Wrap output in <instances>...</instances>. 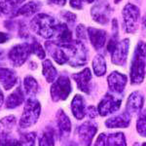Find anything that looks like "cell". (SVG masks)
Segmentation results:
<instances>
[{"label": "cell", "mask_w": 146, "mask_h": 146, "mask_svg": "<svg viewBox=\"0 0 146 146\" xmlns=\"http://www.w3.org/2000/svg\"><path fill=\"white\" fill-rule=\"evenodd\" d=\"M145 60H146V43L140 41L137 44L135 53L131 65V84H140L145 77Z\"/></svg>", "instance_id": "1"}, {"label": "cell", "mask_w": 146, "mask_h": 146, "mask_svg": "<svg viewBox=\"0 0 146 146\" xmlns=\"http://www.w3.org/2000/svg\"><path fill=\"white\" fill-rule=\"evenodd\" d=\"M56 21L53 17L46 14L35 16L30 22V28L34 33L46 39H52L55 34Z\"/></svg>", "instance_id": "2"}, {"label": "cell", "mask_w": 146, "mask_h": 146, "mask_svg": "<svg viewBox=\"0 0 146 146\" xmlns=\"http://www.w3.org/2000/svg\"><path fill=\"white\" fill-rule=\"evenodd\" d=\"M41 114V104L36 98H28L25 100L23 114L19 125L22 129H28L35 125Z\"/></svg>", "instance_id": "3"}, {"label": "cell", "mask_w": 146, "mask_h": 146, "mask_svg": "<svg viewBox=\"0 0 146 146\" xmlns=\"http://www.w3.org/2000/svg\"><path fill=\"white\" fill-rule=\"evenodd\" d=\"M68 56V63L73 67L83 66L86 64L88 60L87 49L82 43V41L70 42L68 44H63Z\"/></svg>", "instance_id": "4"}, {"label": "cell", "mask_w": 146, "mask_h": 146, "mask_svg": "<svg viewBox=\"0 0 146 146\" xmlns=\"http://www.w3.org/2000/svg\"><path fill=\"white\" fill-rule=\"evenodd\" d=\"M71 91L72 87L69 78L65 75H62L56 81H54L52 85L50 90L51 98L55 102L65 100L69 96Z\"/></svg>", "instance_id": "5"}, {"label": "cell", "mask_w": 146, "mask_h": 146, "mask_svg": "<svg viewBox=\"0 0 146 146\" xmlns=\"http://www.w3.org/2000/svg\"><path fill=\"white\" fill-rule=\"evenodd\" d=\"M31 54V49H30V44L22 43L15 45L12 47L11 50L8 53V58L14 66H22V65L27 60Z\"/></svg>", "instance_id": "6"}, {"label": "cell", "mask_w": 146, "mask_h": 146, "mask_svg": "<svg viewBox=\"0 0 146 146\" xmlns=\"http://www.w3.org/2000/svg\"><path fill=\"white\" fill-rule=\"evenodd\" d=\"M139 9L131 3H128L123 9L125 29L128 33H133L137 28V21L139 19Z\"/></svg>", "instance_id": "7"}, {"label": "cell", "mask_w": 146, "mask_h": 146, "mask_svg": "<svg viewBox=\"0 0 146 146\" xmlns=\"http://www.w3.org/2000/svg\"><path fill=\"white\" fill-rule=\"evenodd\" d=\"M96 131H98V126L94 122L87 121L81 124L77 128V137L79 144L81 146H90Z\"/></svg>", "instance_id": "8"}, {"label": "cell", "mask_w": 146, "mask_h": 146, "mask_svg": "<svg viewBox=\"0 0 146 146\" xmlns=\"http://www.w3.org/2000/svg\"><path fill=\"white\" fill-rule=\"evenodd\" d=\"M122 103V98H119L117 96L111 95V94H106L104 98L100 100L98 106V111L100 116H107L112 113L116 112L119 110Z\"/></svg>", "instance_id": "9"}, {"label": "cell", "mask_w": 146, "mask_h": 146, "mask_svg": "<svg viewBox=\"0 0 146 146\" xmlns=\"http://www.w3.org/2000/svg\"><path fill=\"white\" fill-rule=\"evenodd\" d=\"M110 14H111V8L105 0L98 2L91 10V15L94 21L100 25H106L109 22Z\"/></svg>", "instance_id": "10"}, {"label": "cell", "mask_w": 146, "mask_h": 146, "mask_svg": "<svg viewBox=\"0 0 146 146\" xmlns=\"http://www.w3.org/2000/svg\"><path fill=\"white\" fill-rule=\"evenodd\" d=\"M45 46L47 51L49 52V54L56 63L62 65L68 62L66 51H65V48L62 44H58L55 41H47Z\"/></svg>", "instance_id": "11"}, {"label": "cell", "mask_w": 146, "mask_h": 146, "mask_svg": "<svg viewBox=\"0 0 146 146\" xmlns=\"http://www.w3.org/2000/svg\"><path fill=\"white\" fill-rule=\"evenodd\" d=\"M129 48V40L124 39L123 41H120L116 44L113 51L112 55V62L116 65H124L127 62Z\"/></svg>", "instance_id": "12"}, {"label": "cell", "mask_w": 146, "mask_h": 146, "mask_svg": "<svg viewBox=\"0 0 146 146\" xmlns=\"http://www.w3.org/2000/svg\"><path fill=\"white\" fill-rule=\"evenodd\" d=\"M128 78L125 74L118 71H113L107 77V83L109 90L114 94H122L127 85Z\"/></svg>", "instance_id": "13"}, {"label": "cell", "mask_w": 146, "mask_h": 146, "mask_svg": "<svg viewBox=\"0 0 146 146\" xmlns=\"http://www.w3.org/2000/svg\"><path fill=\"white\" fill-rule=\"evenodd\" d=\"M72 78L76 82L77 87L80 91L85 94L91 93V81H92V73L90 68H85L81 72L75 73L72 75Z\"/></svg>", "instance_id": "14"}, {"label": "cell", "mask_w": 146, "mask_h": 146, "mask_svg": "<svg viewBox=\"0 0 146 146\" xmlns=\"http://www.w3.org/2000/svg\"><path fill=\"white\" fill-rule=\"evenodd\" d=\"M56 126L58 129V135L62 139L69 136L71 133V122L66 113L62 109H60L56 113Z\"/></svg>", "instance_id": "15"}, {"label": "cell", "mask_w": 146, "mask_h": 146, "mask_svg": "<svg viewBox=\"0 0 146 146\" xmlns=\"http://www.w3.org/2000/svg\"><path fill=\"white\" fill-rule=\"evenodd\" d=\"M18 76L13 69L0 64V84L5 90H11L17 85Z\"/></svg>", "instance_id": "16"}, {"label": "cell", "mask_w": 146, "mask_h": 146, "mask_svg": "<svg viewBox=\"0 0 146 146\" xmlns=\"http://www.w3.org/2000/svg\"><path fill=\"white\" fill-rule=\"evenodd\" d=\"M144 98L140 92H133L129 95L127 101V112L129 115H137L142 109Z\"/></svg>", "instance_id": "17"}, {"label": "cell", "mask_w": 146, "mask_h": 146, "mask_svg": "<svg viewBox=\"0 0 146 146\" xmlns=\"http://www.w3.org/2000/svg\"><path fill=\"white\" fill-rule=\"evenodd\" d=\"M87 34H88L89 38H90L92 45L96 50H100L105 45L107 35L104 30L95 27H89L87 29Z\"/></svg>", "instance_id": "18"}, {"label": "cell", "mask_w": 146, "mask_h": 146, "mask_svg": "<svg viewBox=\"0 0 146 146\" xmlns=\"http://www.w3.org/2000/svg\"><path fill=\"white\" fill-rule=\"evenodd\" d=\"M129 124H131V115L128 112H124L116 116H113L105 122V126L109 129L127 128Z\"/></svg>", "instance_id": "19"}, {"label": "cell", "mask_w": 146, "mask_h": 146, "mask_svg": "<svg viewBox=\"0 0 146 146\" xmlns=\"http://www.w3.org/2000/svg\"><path fill=\"white\" fill-rule=\"evenodd\" d=\"M25 101V94L21 87H18L11 95L8 96L5 101V106L7 109H15L20 106Z\"/></svg>", "instance_id": "20"}, {"label": "cell", "mask_w": 146, "mask_h": 146, "mask_svg": "<svg viewBox=\"0 0 146 146\" xmlns=\"http://www.w3.org/2000/svg\"><path fill=\"white\" fill-rule=\"evenodd\" d=\"M71 111L73 116L77 120H82L86 115L84 98L80 95H76L71 101Z\"/></svg>", "instance_id": "21"}, {"label": "cell", "mask_w": 146, "mask_h": 146, "mask_svg": "<svg viewBox=\"0 0 146 146\" xmlns=\"http://www.w3.org/2000/svg\"><path fill=\"white\" fill-rule=\"evenodd\" d=\"M40 6L41 5H40L38 1H30L28 3L25 4L23 6H22L21 8H19L12 17H20V16L30 17V16H32L39 10Z\"/></svg>", "instance_id": "22"}, {"label": "cell", "mask_w": 146, "mask_h": 146, "mask_svg": "<svg viewBox=\"0 0 146 146\" xmlns=\"http://www.w3.org/2000/svg\"><path fill=\"white\" fill-rule=\"evenodd\" d=\"M56 131L52 127L47 128L42 131L39 137V146H55Z\"/></svg>", "instance_id": "23"}, {"label": "cell", "mask_w": 146, "mask_h": 146, "mask_svg": "<svg viewBox=\"0 0 146 146\" xmlns=\"http://www.w3.org/2000/svg\"><path fill=\"white\" fill-rule=\"evenodd\" d=\"M42 73L48 83H53L58 76V71L50 60H45L42 63Z\"/></svg>", "instance_id": "24"}, {"label": "cell", "mask_w": 146, "mask_h": 146, "mask_svg": "<svg viewBox=\"0 0 146 146\" xmlns=\"http://www.w3.org/2000/svg\"><path fill=\"white\" fill-rule=\"evenodd\" d=\"M23 87H25V94L28 96V98H34L39 89L36 79L32 76H29V75L23 79Z\"/></svg>", "instance_id": "25"}, {"label": "cell", "mask_w": 146, "mask_h": 146, "mask_svg": "<svg viewBox=\"0 0 146 146\" xmlns=\"http://www.w3.org/2000/svg\"><path fill=\"white\" fill-rule=\"evenodd\" d=\"M93 69L98 77H101L106 72V62L101 55H96L93 60Z\"/></svg>", "instance_id": "26"}, {"label": "cell", "mask_w": 146, "mask_h": 146, "mask_svg": "<svg viewBox=\"0 0 146 146\" xmlns=\"http://www.w3.org/2000/svg\"><path fill=\"white\" fill-rule=\"evenodd\" d=\"M17 124V119L15 116L10 115L0 120V133H12L14 128Z\"/></svg>", "instance_id": "27"}, {"label": "cell", "mask_w": 146, "mask_h": 146, "mask_svg": "<svg viewBox=\"0 0 146 146\" xmlns=\"http://www.w3.org/2000/svg\"><path fill=\"white\" fill-rule=\"evenodd\" d=\"M107 146H127L126 137L123 133H110L106 136Z\"/></svg>", "instance_id": "28"}, {"label": "cell", "mask_w": 146, "mask_h": 146, "mask_svg": "<svg viewBox=\"0 0 146 146\" xmlns=\"http://www.w3.org/2000/svg\"><path fill=\"white\" fill-rule=\"evenodd\" d=\"M35 140H36V133L30 131L23 133L17 140V146H35Z\"/></svg>", "instance_id": "29"}, {"label": "cell", "mask_w": 146, "mask_h": 146, "mask_svg": "<svg viewBox=\"0 0 146 146\" xmlns=\"http://www.w3.org/2000/svg\"><path fill=\"white\" fill-rule=\"evenodd\" d=\"M29 44H30V49H31V53H33L34 55L38 56L39 58L43 60V58H45L46 54H45L44 49L42 48L41 44L35 39H32V41L30 42Z\"/></svg>", "instance_id": "30"}, {"label": "cell", "mask_w": 146, "mask_h": 146, "mask_svg": "<svg viewBox=\"0 0 146 146\" xmlns=\"http://www.w3.org/2000/svg\"><path fill=\"white\" fill-rule=\"evenodd\" d=\"M0 146H17V139L11 133H0Z\"/></svg>", "instance_id": "31"}, {"label": "cell", "mask_w": 146, "mask_h": 146, "mask_svg": "<svg viewBox=\"0 0 146 146\" xmlns=\"http://www.w3.org/2000/svg\"><path fill=\"white\" fill-rule=\"evenodd\" d=\"M136 129L140 135L146 137V114H142L137 120L136 123Z\"/></svg>", "instance_id": "32"}, {"label": "cell", "mask_w": 146, "mask_h": 146, "mask_svg": "<svg viewBox=\"0 0 146 146\" xmlns=\"http://www.w3.org/2000/svg\"><path fill=\"white\" fill-rule=\"evenodd\" d=\"M62 18L66 22L68 25H73L76 21V15L69 11H64L62 13Z\"/></svg>", "instance_id": "33"}, {"label": "cell", "mask_w": 146, "mask_h": 146, "mask_svg": "<svg viewBox=\"0 0 146 146\" xmlns=\"http://www.w3.org/2000/svg\"><path fill=\"white\" fill-rule=\"evenodd\" d=\"M76 35L79 41H83L87 38V29L83 25H79L76 28Z\"/></svg>", "instance_id": "34"}, {"label": "cell", "mask_w": 146, "mask_h": 146, "mask_svg": "<svg viewBox=\"0 0 146 146\" xmlns=\"http://www.w3.org/2000/svg\"><path fill=\"white\" fill-rule=\"evenodd\" d=\"M86 114L88 115V116L90 117L91 119L96 118V117L98 116V108H96L95 106L91 105V106H89V107L86 109Z\"/></svg>", "instance_id": "35"}, {"label": "cell", "mask_w": 146, "mask_h": 146, "mask_svg": "<svg viewBox=\"0 0 146 146\" xmlns=\"http://www.w3.org/2000/svg\"><path fill=\"white\" fill-rule=\"evenodd\" d=\"M106 135L105 133H100L98 137L96 138L95 146H107L106 144Z\"/></svg>", "instance_id": "36"}, {"label": "cell", "mask_w": 146, "mask_h": 146, "mask_svg": "<svg viewBox=\"0 0 146 146\" xmlns=\"http://www.w3.org/2000/svg\"><path fill=\"white\" fill-rule=\"evenodd\" d=\"M70 6L77 10H81L83 8V4H82V0H70Z\"/></svg>", "instance_id": "37"}, {"label": "cell", "mask_w": 146, "mask_h": 146, "mask_svg": "<svg viewBox=\"0 0 146 146\" xmlns=\"http://www.w3.org/2000/svg\"><path fill=\"white\" fill-rule=\"evenodd\" d=\"M10 38V35L5 32H0V44L6 43L7 41Z\"/></svg>", "instance_id": "38"}, {"label": "cell", "mask_w": 146, "mask_h": 146, "mask_svg": "<svg viewBox=\"0 0 146 146\" xmlns=\"http://www.w3.org/2000/svg\"><path fill=\"white\" fill-rule=\"evenodd\" d=\"M49 3L56 6H63L66 3V0H49Z\"/></svg>", "instance_id": "39"}, {"label": "cell", "mask_w": 146, "mask_h": 146, "mask_svg": "<svg viewBox=\"0 0 146 146\" xmlns=\"http://www.w3.org/2000/svg\"><path fill=\"white\" fill-rule=\"evenodd\" d=\"M3 103H4V95H3V92H2L1 89H0V108L2 107Z\"/></svg>", "instance_id": "40"}, {"label": "cell", "mask_w": 146, "mask_h": 146, "mask_svg": "<svg viewBox=\"0 0 146 146\" xmlns=\"http://www.w3.org/2000/svg\"><path fill=\"white\" fill-rule=\"evenodd\" d=\"M4 58V52L2 50H0V60Z\"/></svg>", "instance_id": "41"}, {"label": "cell", "mask_w": 146, "mask_h": 146, "mask_svg": "<svg viewBox=\"0 0 146 146\" xmlns=\"http://www.w3.org/2000/svg\"><path fill=\"white\" fill-rule=\"evenodd\" d=\"M14 1H16V2H17L18 4H20V5H21V4H22V3H23V2H25V0H14Z\"/></svg>", "instance_id": "42"}, {"label": "cell", "mask_w": 146, "mask_h": 146, "mask_svg": "<svg viewBox=\"0 0 146 146\" xmlns=\"http://www.w3.org/2000/svg\"><path fill=\"white\" fill-rule=\"evenodd\" d=\"M86 2H88V3H93V2H95L96 0H85Z\"/></svg>", "instance_id": "43"}, {"label": "cell", "mask_w": 146, "mask_h": 146, "mask_svg": "<svg viewBox=\"0 0 146 146\" xmlns=\"http://www.w3.org/2000/svg\"><path fill=\"white\" fill-rule=\"evenodd\" d=\"M142 146H146V143H143V145Z\"/></svg>", "instance_id": "44"}, {"label": "cell", "mask_w": 146, "mask_h": 146, "mask_svg": "<svg viewBox=\"0 0 146 146\" xmlns=\"http://www.w3.org/2000/svg\"><path fill=\"white\" fill-rule=\"evenodd\" d=\"M135 146H138V144H135Z\"/></svg>", "instance_id": "45"}, {"label": "cell", "mask_w": 146, "mask_h": 146, "mask_svg": "<svg viewBox=\"0 0 146 146\" xmlns=\"http://www.w3.org/2000/svg\"><path fill=\"white\" fill-rule=\"evenodd\" d=\"M70 146H74V145H70Z\"/></svg>", "instance_id": "46"}]
</instances>
